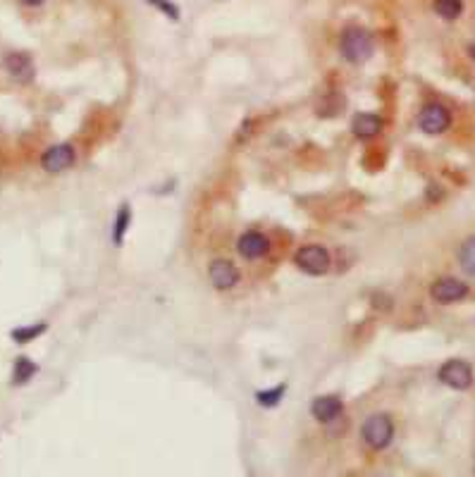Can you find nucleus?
<instances>
[{
    "label": "nucleus",
    "mask_w": 475,
    "mask_h": 477,
    "mask_svg": "<svg viewBox=\"0 0 475 477\" xmlns=\"http://www.w3.org/2000/svg\"><path fill=\"white\" fill-rule=\"evenodd\" d=\"M339 53L349 63H366L375 53V38H373L371 31L361 29V26H349L339 36Z\"/></svg>",
    "instance_id": "f257e3e1"
},
{
    "label": "nucleus",
    "mask_w": 475,
    "mask_h": 477,
    "mask_svg": "<svg viewBox=\"0 0 475 477\" xmlns=\"http://www.w3.org/2000/svg\"><path fill=\"white\" fill-rule=\"evenodd\" d=\"M361 437H363V441L373 448V451H382V448H387L389 441H392V437H394V425H392V420H389V415H382V413L371 415V418L363 423Z\"/></svg>",
    "instance_id": "f03ea898"
},
{
    "label": "nucleus",
    "mask_w": 475,
    "mask_h": 477,
    "mask_svg": "<svg viewBox=\"0 0 475 477\" xmlns=\"http://www.w3.org/2000/svg\"><path fill=\"white\" fill-rule=\"evenodd\" d=\"M437 377H439L442 384L449 386V389L466 391V389H471V386H473L475 373H473V366L468 361H463V358H451V361L442 363Z\"/></svg>",
    "instance_id": "7ed1b4c3"
},
{
    "label": "nucleus",
    "mask_w": 475,
    "mask_h": 477,
    "mask_svg": "<svg viewBox=\"0 0 475 477\" xmlns=\"http://www.w3.org/2000/svg\"><path fill=\"white\" fill-rule=\"evenodd\" d=\"M471 294V286H468L463 279L456 277H439L430 284V299L439 306H451V303H461L468 299Z\"/></svg>",
    "instance_id": "20e7f679"
},
{
    "label": "nucleus",
    "mask_w": 475,
    "mask_h": 477,
    "mask_svg": "<svg viewBox=\"0 0 475 477\" xmlns=\"http://www.w3.org/2000/svg\"><path fill=\"white\" fill-rule=\"evenodd\" d=\"M294 263L304 274L318 277V274H325L329 270L332 258H329L327 249H322V246H318V244H309V246H304V249L296 251Z\"/></svg>",
    "instance_id": "39448f33"
},
{
    "label": "nucleus",
    "mask_w": 475,
    "mask_h": 477,
    "mask_svg": "<svg viewBox=\"0 0 475 477\" xmlns=\"http://www.w3.org/2000/svg\"><path fill=\"white\" fill-rule=\"evenodd\" d=\"M418 127L430 136L444 134L451 127V112L442 103H428L426 108L418 112Z\"/></svg>",
    "instance_id": "423d86ee"
},
{
    "label": "nucleus",
    "mask_w": 475,
    "mask_h": 477,
    "mask_svg": "<svg viewBox=\"0 0 475 477\" xmlns=\"http://www.w3.org/2000/svg\"><path fill=\"white\" fill-rule=\"evenodd\" d=\"M77 153H75V146L72 143H58L53 148H48L41 158V167L46 172H65L75 165Z\"/></svg>",
    "instance_id": "0eeeda50"
},
{
    "label": "nucleus",
    "mask_w": 475,
    "mask_h": 477,
    "mask_svg": "<svg viewBox=\"0 0 475 477\" xmlns=\"http://www.w3.org/2000/svg\"><path fill=\"white\" fill-rule=\"evenodd\" d=\"M208 277L210 282H213L215 289L220 291H227V289H234V286L239 284V270L237 265H234L232 260H225V258H217L208 265Z\"/></svg>",
    "instance_id": "6e6552de"
},
{
    "label": "nucleus",
    "mask_w": 475,
    "mask_h": 477,
    "mask_svg": "<svg viewBox=\"0 0 475 477\" xmlns=\"http://www.w3.org/2000/svg\"><path fill=\"white\" fill-rule=\"evenodd\" d=\"M344 411V403H342V398L339 396H318L316 401H313V406H311V413H313V418L318 420V423H322V425H329V423H334V420L342 415Z\"/></svg>",
    "instance_id": "1a4fd4ad"
},
{
    "label": "nucleus",
    "mask_w": 475,
    "mask_h": 477,
    "mask_svg": "<svg viewBox=\"0 0 475 477\" xmlns=\"http://www.w3.org/2000/svg\"><path fill=\"white\" fill-rule=\"evenodd\" d=\"M267 249H270V241H267V237L263 232H246L237 241L239 256L246 258V260H256V258L265 256Z\"/></svg>",
    "instance_id": "9d476101"
},
{
    "label": "nucleus",
    "mask_w": 475,
    "mask_h": 477,
    "mask_svg": "<svg viewBox=\"0 0 475 477\" xmlns=\"http://www.w3.org/2000/svg\"><path fill=\"white\" fill-rule=\"evenodd\" d=\"M5 67H8L10 77L20 84H29L33 79V63L26 53H10L5 58Z\"/></svg>",
    "instance_id": "9b49d317"
},
{
    "label": "nucleus",
    "mask_w": 475,
    "mask_h": 477,
    "mask_svg": "<svg viewBox=\"0 0 475 477\" xmlns=\"http://www.w3.org/2000/svg\"><path fill=\"white\" fill-rule=\"evenodd\" d=\"M351 132H354L359 139H363V141L377 136V134L382 132V117L371 115V112H361V115H356L354 122H351Z\"/></svg>",
    "instance_id": "f8f14e48"
},
{
    "label": "nucleus",
    "mask_w": 475,
    "mask_h": 477,
    "mask_svg": "<svg viewBox=\"0 0 475 477\" xmlns=\"http://www.w3.org/2000/svg\"><path fill=\"white\" fill-rule=\"evenodd\" d=\"M456 260H459L461 270L468 274V277H475V234L463 239V244L456 251Z\"/></svg>",
    "instance_id": "ddd939ff"
},
{
    "label": "nucleus",
    "mask_w": 475,
    "mask_h": 477,
    "mask_svg": "<svg viewBox=\"0 0 475 477\" xmlns=\"http://www.w3.org/2000/svg\"><path fill=\"white\" fill-rule=\"evenodd\" d=\"M130 222H132V208L125 203V205L120 208V210H117L115 224H113V244H115V246H122L127 229H130Z\"/></svg>",
    "instance_id": "4468645a"
},
{
    "label": "nucleus",
    "mask_w": 475,
    "mask_h": 477,
    "mask_svg": "<svg viewBox=\"0 0 475 477\" xmlns=\"http://www.w3.org/2000/svg\"><path fill=\"white\" fill-rule=\"evenodd\" d=\"M38 373L36 363H31L29 358H17L15 363V375H13V384H24V382H29L33 375Z\"/></svg>",
    "instance_id": "2eb2a0df"
},
{
    "label": "nucleus",
    "mask_w": 475,
    "mask_h": 477,
    "mask_svg": "<svg viewBox=\"0 0 475 477\" xmlns=\"http://www.w3.org/2000/svg\"><path fill=\"white\" fill-rule=\"evenodd\" d=\"M435 13L442 19H459L463 15V3L461 0H435Z\"/></svg>",
    "instance_id": "dca6fc26"
},
{
    "label": "nucleus",
    "mask_w": 475,
    "mask_h": 477,
    "mask_svg": "<svg viewBox=\"0 0 475 477\" xmlns=\"http://www.w3.org/2000/svg\"><path fill=\"white\" fill-rule=\"evenodd\" d=\"M48 329L46 322H38V324H29V327H17L13 329V339L17 341V344H26V341L36 339L38 334H43Z\"/></svg>",
    "instance_id": "f3484780"
},
{
    "label": "nucleus",
    "mask_w": 475,
    "mask_h": 477,
    "mask_svg": "<svg viewBox=\"0 0 475 477\" xmlns=\"http://www.w3.org/2000/svg\"><path fill=\"white\" fill-rule=\"evenodd\" d=\"M282 394H284V384H279V386H275V389H263V391H258V394H256V401H258L260 406L270 408V406H275L279 398H282Z\"/></svg>",
    "instance_id": "a211bd4d"
},
{
    "label": "nucleus",
    "mask_w": 475,
    "mask_h": 477,
    "mask_svg": "<svg viewBox=\"0 0 475 477\" xmlns=\"http://www.w3.org/2000/svg\"><path fill=\"white\" fill-rule=\"evenodd\" d=\"M148 3L155 5L160 13H165L167 17H172V19H180V8H177L172 0H148Z\"/></svg>",
    "instance_id": "6ab92c4d"
},
{
    "label": "nucleus",
    "mask_w": 475,
    "mask_h": 477,
    "mask_svg": "<svg viewBox=\"0 0 475 477\" xmlns=\"http://www.w3.org/2000/svg\"><path fill=\"white\" fill-rule=\"evenodd\" d=\"M24 5H29V8H36V5H41L43 0H22Z\"/></svg>",
    "instance_id": "aec40b11"
}]
</instances>
